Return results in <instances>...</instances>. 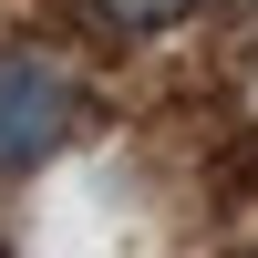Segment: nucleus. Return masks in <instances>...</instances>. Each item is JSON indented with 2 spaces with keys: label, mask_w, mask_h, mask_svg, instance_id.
I'll return each instance as SVG.
<instances>
[{
  "label": "nucleus",
  "mask_w": 258,
  "mask_h": 258,
  "mask_svg": "<svg viewBox=\"0 0 258 258\" xmlns=\"http://www.w3.org/2000/svg\"><path fill=\"white\" fill-rule=\"evenodd\" d=\"M73 145V73L31 41L0 52V176H41Z\"/></svg>",
  "instance_id": "f257e3e1"
},
{
  "label": "nucleus",
  "mask_w": 258,
  "mask_h": 258,
  "mask_svg": "<svg viewBox=\"0 0 258 258\" xmlns=\"http://www.w3.org/2000/svg\"><path fill=\"white\" fill-rule=\"evenodd\" d=\"M197 0H103V21H124V31H165V21H186Z\"/></svg>",
  "instance_id": "f03ea898"
},
{
  "label": "nucleus",
  "mask_w": 258,
  "mask_h": 258,
  "mask_svg": "<svg viewBox=\"0 0 258 258\" xmlns=\"http://www.w3.org/2000/svg\"><path fill=\"white\" fill-rule=\"evenodd\" d=\"M0 258H11V248H0Z\"/></svg>",
  "instance_id": "20e7f679"
},
{
  "label": "nucleus",
  "mask_w": 258,
  "mask_h": 258,
  "mask_svg": "<svg viewBox=\"0 0 258 258\" xmlns=\"http://www.w3.org/2000/svg\"><path fill=\"white\" fill-rule=\"evenodd\" d=\"M238 258H258V248H238Z\"/></svg>",
  "instance_id": "7ed1b4c3"
}]
</instances>
